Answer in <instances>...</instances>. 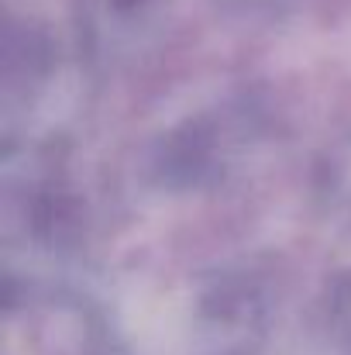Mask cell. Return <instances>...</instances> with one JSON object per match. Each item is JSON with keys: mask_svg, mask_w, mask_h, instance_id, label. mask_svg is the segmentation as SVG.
Returning <instances> with one entry per match:
<instances>
[{"mask_svg": "<svg viewBox=\"0 0 351 355\" xmlns=\"http://www.w3.org/2000/svg\"><path fill=\"white\" fill-rule=\"evenodd\" d=\"M269 318V300L258 279L251 276H228L221 279L207 300H204V328L207 342L217 355H244L251 352L262 335Z\"/></svg>", "mask_w": 351, "mask_h": 355, "instance_id": "3", "label": "cell"}, {"mask_svg": "<svg viewBox=\"0 0 351 355\" xmlns=\"http://www.w3.org/2000/svg\"><path fill=\"white\" fill-rule=\"evenodd\" d=\"M327 324H331L341 352L351 355V276L334 286V293L327 300Z\"/></svg>", "mask_w": 351, "mask_h": 355, "instance_id": "5", "label": "cell"}, {"mask_svg": "<svg viewBox=\"0 0 351 355\" xmlns=\"http://www.w3.org/2000/svg\"><path fill=\"white\" fill-rule=\"evenodd\" d=\"M248 128H251V114L241 104L179 124L172 135L162 138V145L155 152L159 176L169 187L214 183L237 159V148L244 145Z\"/></svg>", "mask_w": 351, "mask_h": 355, "instance_id": "2", "label": "cell"}, {"mask_svg": "<svg viewBox=\"0 0 351 355\" xmlns=\"http://www.w3.org/2000/svg\"><path fill=\"white\" fill-rule=\"evenodd\" d=\"M321 190L331 207L351 214V138H345L327 159L321 173Z\"/></svg>", "mask_w": 351, "mask_h": 355, "instance_id": "4", "label": "cell"}, {"mask_svg": "<svg viewBox=\"0 0 351 355\" xmlns=\"http://www.w3.org/2000/svg\"><path fill=\"white\" fill-rule=\"evenodd\" d=\"M3 355H120L107 321L80 297L7 279Z\"/></svg>", "mask_w": 351, "mask_h": 355, "instance_id": "1", "label": "cell"}]
</instances>
